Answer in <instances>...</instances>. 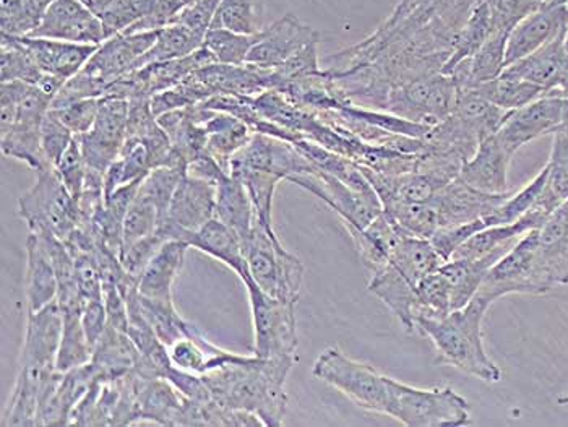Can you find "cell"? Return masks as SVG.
<instances>
[{"label":"cell","instance_id":"6da1fadb","mask_svg":"<svg viewBox=\"0 0 568 427\" xmlns=\"http://www.w3.org/2000/svg\"><path fill=\"white\" fill-rule=\"evenodd\" d=\"M294 366L291 360L241 355L202 379L216 404L254 413L263 427H280L287 408L286 380Z\"/></svg>","mask_w":568,"mask_h":427},{"label":"cell","instance_id":"7a4b0ae2","mask_svg":"<svg viewBox=\"0 0 568 427\" xmlns=\"http://www.w3.org/2000/svg\"><path fill=\"white\" fill-rule=\"evenodd\" d=\"M62 335V311L58 301L38 313H28L22 358L2 426H37L38 408L49 385L54 383L59 343Z\"/></svg>","mask_w":568,"mask_h":427},{"label":"cell","instance_id":"3957f363","mask_svg":"<svg viewBox=\"0 0 568 427\" xmlns=\"http://www.w3.org/2000/svg\"><path fill=\"white\" fill-rule=\"evenodd\" d=\"M490 304L478 293L465 307L440 321L417 322L416 332L433 342L442 363L483 383L496 384L503 379V370L487 355L483 338V322Z\"/></svg>","mask_w":568,"mask_h":427},{"label":"cell","instance_id":"277c9868","mask_svg":"<svg viewBox=\"0 0 568 427\" xmlns=\"http://www.w3.org/2000/svg\"><path fill=\"white\" fill-rule=\"evenodd\" d=\"M312 376L342 392L366 411L390 415L392 377L384 376L369 364L351 359L342 349H324L312 366Z\"/></svg>","mask_w":568,"mask_h":427},{"label":"cell","instance_id":"5b68a950","mask_svg":"<svg viewBox=\"0 0 568 427\" xmlns=\"http://www.w3.org/2000/svg\"><path fill=\"white\" fill-rule=\"evenodd\" d=\"M244 254L252 279L263 293L287 303H297L303 288L304 265L283 247L275 231L255 222L251 236L245 241Z\"/></svg>","mask_w":568,"mask_h":427},{"label":"cell","instance_id":"8992f818","mask_svg":"<svg viewBox=\"0 0 568 427\" xmlns=\"http://www.w3.org/2000/svg\"><path fill=\"white\" fill-rule=\"evenodd\" d=\"M390 418L408 427L469 425V405L454 388H417L392 379Z\"/></svg>","mask_w":568,"mask_h":427},{"label":"cell","instance_id":"52a82bcc","mask_svg":"<svg viewBox=\"0 0 568 427\" xmlns=\"http://www.w3.org/2000/svg\"><path fill=\"white\" fill-rule=\"evenodd\" d=\"M19 215L30 233H51L65 241L79 226V203L52 167L37 171V181L19 199Z\"/></svg>","mask_w":568,"mask_h":427},{"label":"cell","instance_id":"ba28073f","mask_svg":"<svg viewBox=\"0 0 568 427\" xmlns=\"http://www.w3.org/2000/svg\"><path fill=\"white\" fill-rule=\"evenodd\" d=\"M254 325V355L297 363L296 303L263 293L254 282L245 285Z\"/></svg>","mask_w":568,"mask_h":427},{"label":"cell","instance_id":"9c48e42d","mask_svg":"<svg viewBox=\"0 0 568 427\" xmlns=\"http://www.w3.org/2000/svg\"><path fill=\"white\" fill-rule=\"evenodd\" d=\"M457 98V82L445 73H434L395 87L388 94L385 111L433 129L452 113Z\"/></svg>","mask_w":568,"mask_h":427},{"label":"cell","instance_id":"30bf717a","mask_svg":"<svg viewBox=\"0 0 568 427\" xmlns=\"http://www.w3.org/2000/svg\"><path fill=\"white\" fill-rule=\"evenodd\" d=\"M552 292L547 282L538 254L535 230L526 233L508 254H505L484 279L479 294L496 303L507 294H546Z\"/></svg>","mask_w":568,"mask_h":427},{"label":"cell","instance_id":"8fae6325","mask_svg":"<svg viewBox=\"0 0 568 427\" xmlns=\"http://www.w3.org/2000/svg\"><path fill=\"white\" fill-rule=\"evenodd\" d=\"M290 182L325 202V205L342 218L349 234L366 230L384 212L377 192L366 194V192L356 191L338 177L324 173L315 166L308 173L291 177Z\"/></svg>","mask_w":568,"mask_h":427},{"label":"cell","instance_id":"7c38bea8","mask_svg":"<svg viewBox=\"0 0 568 427\" xmlns=\"http://www.w3.org/2000/svg\"><path fill=\"white\" fill-rule=\"evenodd\" d=\"M52 100L54 98L44 93L40 87H28L20 98L16 121L6 132H0L3 156L22 161L34 171L45 170L41 134Z\"/></svg>","mask_w":568,"mask_h":427},{"label":"cell","instance_id":"4fadbf2b","mask_svg":"<svg viewBox=\"0 0 568 427\" xmlns=\"http://www.w3.org/2000/svg\"><path fill=\"white\" fill-rule=\"evenodd\" d=\"M129 101L124 98H101L100 113L93 128L79 136L88 170L104 174L121 153L128 139Z\"/></svg>","mask_w":568,"mask_h":427},{"label":"cell","instance_id":"5bb4252c","mask_svg":"<svg viewBox=\"0 0 568 427\" xmlns=\"http://www.w3.org/2000/svg\"><path fill=\"white\" fill-rule=\"evenodd\" d=\"M216 184L185 174L175 189L166 222L158 226V233L168 241H182L215 218Z\"/></svg>","mask_w":568,"mask_h":427},{"label":"cell","instance_id":"9a60e30c","mask_svg":"<svg viewBox=\"0 0 568 427\" xmlns=\"http://www.w3.org/2000/svg\"><path fill=\"white\" fill-rule=\"evenodd\" d=\"M566 101L560 94H545L520 110L510 111L494 135L515 155L521 146L547 134H556L562 128Z\"/></svg>","mask_w":568,"mask_h":427},{"label":"cell","instance_id":"2e32d148","mask_svg":"<svg viewBox=\"0 0 568 427\" xmlns=\"http://www.w3.org/2000/svg\"><path fill=\"white\" fill-rule=\"evenodd\" d=\"M156 37L158 30L115 34L98 45L97 52L82 70L97 80L106 93L112 83L139 69L140 61L152 49Z\"/></svg>","mask_w":568,"mask_h":427},{"label":"cell","instance_id":"e0dca14e","mask_svg":"<svg viewBox=\"0 0 568 427\" xmlns=\"http://www.w3.org/2000/svg\"><path fill=\"white\" fill-rule=\"evenodd\" d=\"M314 43H318L317 31L293 13H286L270 27L262 28L245 64L276 69Z\"/></svg>","mask_w":568,"mask_h":427},{"label":"cell","instance_id":"ac0fdd59","mask_svg":"<svg viewBox=\"0 0 568 427\" xmlns=\"http://www.w3.org/2000/svg\"><path fill=\"white\" fill-rule=\"evenodd\" d=\"M31 37L94 45L108 40L101 20L80 0H54Z\"/></svg>","mask_w":568,"mask_h":427},{"label":"cell","instance_id":"d6986e66","mask_svg":"<svg viewBox=\"0 0 568 427\" xmlns=\"http://www.w3.org/2000/svg\"><path fill=\"white\" fill-rule=\"evenodd\" d=\"M568 27L566 0H546L508 34L505 69L556 40Z\"/></svg>","mask_w":568,"mask_h":427},{"label":"cell","instance_id":"ffe728a7","mask_svg":"<svg viewBox=\"0 0 568 427\" xmlns=\"http://www.w3.org/2000/svg\"><path fill=\"white\" fill-rule=\"evenodd\" d=\"M510 194L511 191L504 194H489L471 187L457 177L442 187L434 197L429 199V202L436 210L438 230H442V227L459 226L486 218Z\"/></svg>","mask_w":568,"mask_h":427},{"label":"cell","instance_id":"44dd1931","mask_svg":"<svg viewBox=\"0 0 568 427\" xmlns=\"http://www.w3.org/2000/svg\"><path fill=\"white\" fill-rule=\"evenodd\" d=\"M564 40L566 31L521 61L508 65L504 72L539 87L546 94H560L567 98L568 52Z\"/></svg>","mask_w":568,"mask_h":427},{"label":"cell","instance_id":"7402d4cb","mask_svg":"<svg viewBox=\"0 0 568 427\" xmlns=\"http://www.w3.org/2000/svg\"><path fill=\"white\" fill-rule=\"evenodd\" d=\"M536 254L547 282L554 288L568 285V201L536 227Z\"/></svg>","mask_w":568,"mask_h":427},{"label":"cell","instance_id":"603a6c76","mask_svg":"<svg viewBox=\"0 0 568 427\" xmlns=\"http://www.w3.org/2000/svg\"><path fill=\"white\" fill-rule=\"evenodd\" d=\"M511 155L496 135L487 136L475 155L463 164L458 180L489 194L508 192V167Z\"/></svg>","mask_w":568,"mask_h":427},{"label":"cell","instance_id":"cb8c5ba5","mask_svg":"<svg viewBox=\"0 0 568 427\" xmlns=\"http://www.w3.org/2000/svg\"><path fill=\"white\" fill-rule=\"evenodd\" d=\"M182 241L187 243L189 247L197 248L203 254L210 255V257L216 258L221 264L226 265L227 268L240 276L244 286L254 282L251 272H248L247 258H245L240 237L230 227L223 225L220 220L213 218L212 222L206 223L205 226L200 227L194 233L185 234Z\"/></svg>","mask_w":568,"mask_h":427},{"label":"cell","instance_id":"d4e9b609","mask_svg":"<svg viewBox=\"0 0 568 427\" xmlns=\"http://www.w3.org/2000/svg\"><path fill=\"white\" fill-rule=\"evenodd\" d=\"M19 41L27 45L44 73L58 77L65 82L85 68L87 62L98 49L94 44L67 43V41L49 40V38L27 37L19 38Z\"/></svg>","mask_w":568,"mask_h":427},{"label":"cell","instance_id":"484cf974","mask_svg":"<svg viewBox=\"0 0 568 427\" xmlns=\"http://www.w3.org/2000/svg\"><path fill=\"white\" fill-rule=\"evenodd\" d=\"M140 423L160 426L184 425L187 398L163 377L145 379L139 376Z\"/></svg>","mask_w":568,"mask_h":427},{"label":"cell","instance_id":"4316f807","mask_svg":"<svg viewBox=\"0 0 568 427\" xmlns=\"http://www.w3.org/2000/svg\"><path fill=\"white\" fill-rule=\"evenodd\" d=\"M142 358V353L128 332L108 325L103 337L93 348L90 363L93 364L101 380H115L135 373Z\"/></svg>","mask_w":568,"mask_h":427},{"label":"cell","instance_id":"83f0119b","mask_svg":"<svg viewBox=\"0 0 568 427\" xmlns=\"http://www.w3.org/2000/svg\"><path fill=\"white\" fill-rule=\"evenodd\" d=\"M189 244L171 240L154 254L139 278V293L150 299L173 301L175 278L184 267Z\"/></svg>","mask_w":568,"mask_h":427},{"label":"cell","instance_id":"f1b7e54d","mask_svg":"<svg viewBox=\"0 0 568 427\" xmlns=\"http://www.w3.org/2000/svg\"><path fill=\"white\" fill-rule=\"evenodd\" d=\"M209 110V108H206ZM206 150L219 161L221 167L231 173V161L251 142L254 131L247 122L223 111L210 110L205 121Z\"/></svg>","mask_w":568,"mask_h":427},{"label":"cell","instance_id":"f546056e","mask_svg":"<svg viewBox=\"0 0 568 427\" xmlns=\"http://www.w3.org/2000/svg\"><path fill=\"white\" fill-rule=\"evenodd\" d=\"M359 252L361 261L372 273L382 271L394 257L396 247L406 236L390 216L382 212L366 230L349 234Z\"/></svg>","mask_w":568,"mask_h":427},{"label":"cell","instance_id":"4dcf8cb0","mask_svg":"<svg viewBox=\"0 0 568 427\" xmlns=\"http://www.w3.org/2000/svg\"><path fill=\"white\" fill-rule=\"evenodd\" d=\"M168 353L174 367L197 376L219 369L223 364L236 360L241 356L213 345L197 328L185 337L175 339L173 345L168 346Z\"/></svg>","mask_w":568,"mask_h":427},{"label":"cell","instance_id":"1f68e13d","mask_svg":"<svg viewBox=\"0 0 568 427\" xmlns=\"http://www.w3.org/2000/svg\"><path fill=\"white\" fill-rule=\"evenodd\" d=\"M59 283L54 265L37 234L27 240V304L28 313H38L58 301Z\"/></svg>","mask_w":568,"mask_h":427},{"label":"cell","instance_id":"d6a6232c","mask_svg":"<svg viewBox=\"0 0 568 427\" xmlns=\"http://www.w3.org/2000/svg\"><path fill=\"white\" fill-rule=\"evenodd\" d=\"M369 292L382 301L388 311L398 318L402 327L413 334V303H415L416 285H413L394 265L387 264L382 271L372 273Z\"/></svg>","mask_w":568,"mask_h":427},{"label":"cell","instance_id":"836d02e7","mask_svg":"<svg viewBox=\"0 0 568 427\" xmlns=\"http://www.w3.org/2000/svg\"><path fill=\"white\" fill-rule=\"evenodd\" d=\"M215 218L230 227L244 247L255 225V212L244 184L237 177L226 176L216 184Z\"/></svg>","mask_w":568,"mask_h":427},{"label":"cell","instance_id":"e575fe53","mask_svg":"<svg viewBox=\"0 0 568 427\" xmlns=\"http://www.w3.org/2000/svg\"><path fill=\"white\" fill-rule=\"evenodd\" d=\"M547 180L531 210L549 216L568 201V136L562 131L554 134L552 152L546 164Z\"/></svg>","mask_w":568,"mask_h":427},{"label":"cell","instance_id":"d590c367","mask_svg":"<svg viewBox=\"0 0 568 427\" xmlns=\"http://www.w3.org/2000/svg\"><path fill=\"white\" fill-rule=\"evenodd\" d=\"M62 311V335L59 343L55 369L67 373L73 367L83 366L91 360L93 348L83 328V307H67Z\"/></svg>","mask_w":568,"mask_h":427},{"label":"cell","instance_id":"8d00e7d4","mask_svg":"<svg viewBox=\"0 0 568 427\" xmlns=\"http://www.w3.org/2000/svg\"><path fill=\"white\" fill-rule=\"evenodd\" d=\"M205 38L192 31L184 24L173 22L168 27L158 30L156 41L149 52L140 61L139 69L156 62L175 61V59L187 58L203 48ZM136 69V70H139Z\"/></svg>","mask_w":568,"mask_h":427},{"label":"cell","instance_id":"74e56055","mask_svg":"<svg viewBox=\"0 0 568 427\" xmlns=\"http://www.w3.org/2000/svg\"><path fill=\"white\" fill-rule=\"evenodd\" d=\"M489 271V265L484 262L466 258H450L438 267L450 288L454 311L465 307L479 293Z\"/></svg>","mask_w":568,"mask_h":427},{"label":"cell","instance_id":"f35d334b","mask_svg":"<svg viewBox=\"0 0 568 427\" xmlns=\"http://www.w3.org/2000/svg\"><path fill=\"white\" fill-rule=\"evenodd\" d=\"M493 24V9L486 0H478L469 12L466 22L459 28L457 37H455L454 55L442 70V73L450 72L459 62L475 55L476 51L481 48L484 41L489 37Z\"/></svg>","mask_w":568,"mask_h":427},{"label":"cell","instance_id":"ab89813d","mask_svg":"<svg viewBox=\"0 0 568 427\" xmlns=\"http://www.w3.org/2000/svg\"><path fill=\"white\" fill-rule=\"evenodd\" d=\"M230 176L237 177L244 184L252 206H254L255 222L266 230L275 231L273 227V199L276 187L282 177L268 171L248 170V167H233Z\"/></svg>","mask_w":568,"mask_h":427},{"label":"cell","instance_id":"60d3db41","mask_svg":"<svg viewBox=\"0 0 568 427\" xmlns=\"http://www.w3.org/2000/svg\"><path fill=\"white\" fill-rule=\"evenodd\" d=\"M473 90L478 91L483 98L505 111L520 110L546 94L539 87L507 72Z\"/></svg>","mask_w":568,"mask_h":427},{"label":"cell","instance_id":"b9f144b4","mask_svg":"<svg viewBox=\"0 0 568 427\" xmlns=\"http://www.w3.org/2000/svg\"><path fill=\"white\" fill-rule=\"evenodd\" d=\"M452 313H454V306H452L450 288L447 279L437 268L417 283L415 303H413L415 332L417 322L440 321Z\"/></svg>","mask_w":568,"mask_h":427},{"label":"cell","instance_id":"7bdbcfd3","mask_svg":"<svg viewBox=\"0 0 568 427\" xmlns=\"http://www.w3.org/2000/svg\"><path fill=\"white\" fill-rule=\"evenodd\" d=\"M45 73L41 70L27 45L19 38L2 34L0 48V80L2 82H23L40 85Z\"/></svg>","mask_w":568,"mask_h":427},{"label":"cell","instance_id":"ee69618b","mask_svg":"<svg viewBox=\"0 0 568 427\" xmlns=\"http://www.w3.org/2000/svg\"><path fill=\"white\" fill-rule=\"evenodd\" d=\"M140 306L149 324L152 325L156 337L168 346L175 339L185 337L194 331V325L189 324L175 309L174 301L150 299L139 293Z\"/></svg>","mask_w":568,"mask_h":427},{"label":"cell","instance_id":"f6af8a7d","mask_svg":"<svg viewBox=\"0 0 568 427\" xmlns=\"http://www.w3.org/2000/svg\"><path fill=\"white\" fill-rule=\"evenodd\" d=\"M257 34H241L226 28H210L203 48L212 54L216 64L242 65L247 61L248 52L257 41Z\"/></svg>","mask_w":568,"mask_h":427},{"label":"cell","instance_id":"bcb514c9","mask_svg":"<svg viewBox=\"0 0 568 427\" xmlns=\"http://www.w3.org/2000/svg\"><path fill=\"white\" fill-rule=\"evenodd\" d=\"M44 12L33 0H0V31L6 37H31L40 27Z\"/></svg>","mask_w":568,"mask_h":427},{"label":"cell","instance_id":"7dc6e473","mask_svg":"<svg viewBox=\"0 0 568 427\" xmlns=\"http://www.w3.org/2000/svg\"><path fill=\"white\" fill-rule=\"evenodd\" d=\"M185 174H187L185 170L178 166L154 167L152 173L140 184L139 191L146 195L156 205L158 212H160V225L166 222L175 189H178L179 182H181Z\"/></svg>","mask_w":568,"mask_h":427},{"label":"cell","instance_id":"c3c4849f","mask_svg":"<svg viewBox=\"0 0 568 427\" xmlns=\"http://www.w3.org/2000/svg\"><path fill=\"white\" fill-rule=\"evenodd\" d=\"M212 28H226L241 34L261 33L257 0H221Z\"/></svg>","mask_w":568,"mask_h":427},{"label":"cell","instance_id":"681fc988","mask_svg":"<svg viewBox=\"0 0 568 427\" xmlns=\"http://www.w3.org/2000/svg\"><path fill=\"white\" fill-rule=\"evenodd\" d=\"M160 223L161 216L156 205L142 192H136L124 220V246L153 234Z\"/></svg>","mask_w":568,"mask_h":427},{"label":"cell","instance_id":"f907efd6","mask_svg":"<svg viewBox=\"0 0 568 427\" xmlns=\"http://www.w3.org/2000/svg\"><path fill=\"white\" fill-rule=\"evenodd\" d=\"M52 170L55 171L59 180L65 185L67 191L79 203L80 195H82L83 189H85L88 173L87 161L85 156H83L82 146H80L79 136L73 139L64 155L54 164Z\"/></svg>","mask_w":568,"mask_h":427},{"label":"cell","instance_id":"816d5d0a","mask_svg":"<svg viewBox=\"0 0 568 427\" xmlns=\"http://www.w3.org/2000/svg\"><path fill=\"white\" fill-rule=\"evenodd\" d=\"M164 243H168L166 237L154 231L153 234H149V236L142 237L135 243L125 244L121 255H119V261H121L125 272L139 282L140 275Z\"/></svg>","mask_w":568,"mask_h":427},{"label":"cell","instance_id":"f5cc1de1","mask_svg":"<svg viewBox=\"0 0 568 427\" xmlns=\"http://www.w3.org/2000/svg\"><path fill=\"white\" fill-rule=\"evenodd\" d=\"M73 139H75L73 132L67 128L54 111L49 110L43 122V134H41V149H43L45 167H54V164L64 155Z\"/></svg>","mask_w":568,"mask_h":427},{"label":"cell","instance_id":"db71d44e","mask_svg":"<svg viewBox=\"0 0 568 427\" xmlns=\"http://www.w3.org/2000/svg\"><path fill=\"white\" fill-rule=\"evenodd\" d=\"M101 98H87V100L73 101L61 108H51L58 118L73 132L80 136L87 134L97 121L100 113Z\"/></svg>","mask_w":568,"mask_h":427},{"label":"cell","instance_id":"11a10c76","mask_svg":"<svg viewBox=\"0 0 568 427\" xmlns=\"http://www.w3.org/2000/svg\"><path fill=\"white\" fill-rule=\"evenodd\" d=\"M220 3L221 0H195L175 17L174 22L184 24L205 38L219 12Z\"/></svg>","mask_w":568,"mask_h":427},{"label":"cell","instance_id":"9f6ffc18","mask_svg":"<svg viewBox=\"0 0 568 427\" xmlns=\"http://www.w3.org/2000/svg\"><path fill=\"white\" fill-rule=\"evenodd\" d=\"M546 0H503L499 7L493 9L494 24L511 31L521 20L531 16Z\"/></svg>","mask_w":568,"mask_h":427},{"label":"cell","instance_id":"6f0895ef","mask_svg":"<svg viewBox=\"0 0 568 427\" xmlns=\"http://www.w3.org/2000/svg\"><path fill=\"white\" fill-rule=\"evenodd\" d=\"M82 322L88 342H90L91 348H94L108 328V313L103 297H100V299L85 301Z\"/></svg>","mask_w":568,"mask_h":427},{"label":"cell","instance_id":"680465c9","mask_svg":"<svg viewBox=\"0 0 568 427\" xmlns=\"http://www.w3.org/2000/svg\"><path fill=\"white\" fill-rule=\"evenodd\" d=\"M566 111H564L562 128H560L559 131H562L564 134L568 136V98H566Z\"/></svg>","mask_w":568,"mask_h":427},{"label":"cell","instance_id":"91938a15","mask_svg":"<svg viewBox=\"0 0 568 427\" xmlns=\"http://www.w3.org/2000/svg\"><path fill=\"white\" fill-rule=\"evenodd\" d=\"M486 2L489 3V6L493 7V9H496V7L500 6V2H503V0H486Z\"/></svg>","mask_w":568,"mask_h":427},{"label":"cell","instance_id":"94428289","mask_svg":"<svg viewBox=\"0 0 568 427\" xmlns=\"http://www.w3.org/2000/svg\"><path fill=\"white\" fill-rule=\"evenodd\" d=\"M559 405L568 406V394L559 398Z\"/></svg>","mask_w":568,"mask_h":427},{"label":"cell","instance_id":"6125c7cd","mask_svg":"<svg viewBox=\"0 0 568 427\" xmlns=\"http://www.w3.org/2000/svg\"><path fill=\"white\" fill-rule=\"evenodd\" d=\"M567 7H568V0H566Z\"/></svg>","mask_w":568,"mask_h":427}]
</instances>
